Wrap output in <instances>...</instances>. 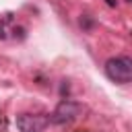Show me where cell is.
I'll list each match as a JSON object with an SVG mask.
<instances>
[{"label":"cell","instance_id":"cell-1","mask_svg":"<svg viewBox=\"0 0 132 132\" xmlns=\"http://www.w3.org/2000/svg\"><path fill=\"white\" fill-rule=\"evenodd\" d=\"M105 74L118 85L132 82V56H116L105 62Z\"/></svg>","mask_w":132,"mask_h":132},{"label":"cell","instance_id":"cell-2","mask_svg":"<svg viewBox=\"0 0 132 132\" xmlns=\"http://www.w3.org/2000/svg\"><path fill=\"white\" fill-rule=\"evenodd\" d=\"M80 113V105L76 101H70V99H64L58 103V107L52 111L50 116V124H68L72 120H76V116Z\"/></svg>","mask_w":132,"mask_h":132},{"label":"cell","instance_id":"cell-3","mask_svg":"<svg viewBox=\"0 0 132 132\" xmlns=\"http://www.w3.org/2000/svg\"><path fill=\"white\" fill-rule=\"evenodd\" d=\"M47 124H50V118L41 116V113H21V116H16L19 132H43Z\"/></svg>","mask_w":132,"mask_h":132},{"label":"cell","instance_id":"cell-4","mask_svg":"<svg viewBox=\"0 0 132 132\" xmlns=\"http://www.w3.org/2000/svg\"><path fill=\"white\" fill-rule=\"evenodd\" d=\"M105 2H107L109 6H116V0H105Z\"/></svg>","mask_w":132,"mask_h":132},{"label":"cell","instance_id":"cell-5","mask_svg":"<svg viewBox=\"0 0 132 132\" xmlns=\"http://www.w3.org/2000/svg\"><path fill=\"white\" fill-rule=\"evenodd\" d=\"M130 2H132V0H130Z\"/></svg>","mask_w":132,"mask_h":132}]
</instances>
